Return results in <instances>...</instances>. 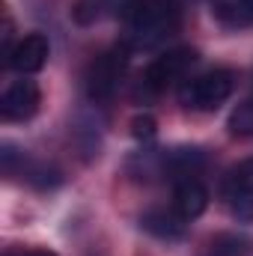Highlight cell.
<instances>
[{"instance_id": "obj_4", "label": "cell", "mask_w": 253, "mask_h": 256, "mask_svg": "<svg viewBox=\"0 0 253 256\" xmlns=\"http://www.w3.org/2000/svg\"><path fill=\"white\" fill-rule=\"evenodd\" d=\"M196 60H200V54L194 48H170V51H164L161 57H155L152 63L146 66V72L140 78V86L146 92H152V96L164 92L170 84L182 80Z\"/></svg>"}, {"instance_id": "obj_16", "label": "cell", "mask_w": 253, "mask_h": 256, "mask_svg": "<svg viewBox=\"0 0 253 256\" xmlns=\"http://www.w3.org/2000/svg\"><path fill=\"white\" fill-rule=\"evenodd\" d=\"M6 256H57L54 250H24V254H6Z\"/></svg>"}, {"instance_id": "obj_10", "label": "cell", "mask_w": 253, "mask_h": 256, "mask_svg": "<svg viewBox=\"0 0 253 256\" xmlns=\"http://www.w3.org/2000/svg\"><path fill=\"white\" fill-rule=\"evenodd\" d=\"M206 256H253V238L244 232H220L208 242Z\"/></svg>"}, {"instance_id": "obj_12", "label": "cell", "mask_w": 253, "mask_h": 256, "mask_svg": "<svg viewBox=\"0 0 253 256\" xmlns=\"http://www.w3.org/2000/svg\"><path fill=\"white\" fill-rule=\"evenodd\" d=\"M226 206L232 212V218L253 224V191H226Z\"/></svg>"}, {"instance_id": "obj_1", "label": "cell", "mask_w": 253, "mask_h": 256, "mask_svg": "<svg viewBox=\"0 0 253 256\" xmlns=\"http://www.w3.org/2000/svg\"><path fill=\"white\" fill-rule=\"evenodd\" d=\"M128 48H155L173 36L182 24V9L176 0H134L122 12Z\"/></svg>"}, {"instance_id": "obj_15", "label": "cell", "mask_w": 253, "mask_h": 256, "mask_svg": "<svg viewBox=\"0 0 253 256\" xmlns=\"http://www.w3.org/2000/svg\"><path fill=\"white\" fill-rule=\"evenodd\" d=\"M131 3H134V0H108V6H110L114 12H120V15L126 12L128 6H131Z\"/></svg>"}, {"instance_id": "obj_2", "label": "cell", "mask_w": 253, "mask_h": 256, "mask_svg": "<svg viewBox=\"0 0 253 256\" xmlns=\"http://www.w3.org/2000/svg\"><path fill=\"white\" fill-rule=\"evenodd\" d=\"M128 51L131 48L122 42V45L108 48L104 54H98L90 63L86 74H84V90H86L90 102L102 104V102H110L116 96V90H120V84L126 78V68H128Z\"/></svg>"}, {"instance_id": "obj_9", "label": "cell", "mask_w": 253, "mask_h": 256, "mask_svg": "<svg viewBox=\"0 0 253 256\" xmlns=\"http://www.w3.org/2000/svg\"><path fill=\"white\" fill-rule=\"evenodd\" d=\"M212 15L230 30L253 27V0H212Z\"/></svg>"}, {"instance_id": "obj_6", "label": "cell", "mask_w": 253, "mask_h": 256, "mask_svg": "<svg viewBox=\"0 0 253 256\" xmlns=\"http://www.w3.org/2000/svg\"><path fill=\"white\" fill-rule=\"evenodd\" d=\"M48 57H51L48 36H45V33H27V36H21V39L12 45V51L6 54V66H9L12 72H18V74H33V72L45 68Z\"/></svg>"}, {"instance_id": "obj_14", "label": "cell", "mask_w": 253, "mask_h": 256, "mask_svg": "<svg viewBox=\"0 0 253 256\" xmlns=\"http://www.w3.org/2000/svg\"><path fill=\"white\" fill-rule=\"evenodd\" d=\"M158 134V122H155V116H149V114H137L134 120H131V137L134 140H152Z\"/></svg>"}, {"instance_id": "obj_13", "label": "cell", "mask_w": 253, "mask_h": 256, "mask_svg": "<svg viewBox=\"0 0 253 256\" xmlns=\"http://www.w3.org/2000/svg\"><path fill=\"white\" fill-rule=\"evenodd\" d=\"M230 131L232 134H242V137H253V98L242 102L230 114Z\"/></svg>"}, {"instance_id": "obj_7", "label": "cell", "mask_w": 253, "mask_h": 256, "mask_svg": "<svg viewBox=\"0 0 253 256\" xmlns=\"http://www.w3.org/2000/svg\"><path fill=\"white\" fill-rule=\"evenodd\" d=\"M173 208L185 218L194 220L200 218L206 208H208V191L200 179H185V182H176L173 185Z\"/></svg>"}, {"instance_id": "obj_5", "label": "cell", "mask_w": 253, "mask_h": 256, "mask_svg": "<svg viewBox=\"0 0 253 256\" xmlns=\"http://www.w3.org/2000/svg\"><path fill=\"white\" fill-rule=\"evenodd\" d=\"M39 104H42V92H39L36 80L21 78V80H12L3 90V96H0V116L6 122H24V120L36 116Z\"/></svg>"}, {"instance_id": "obj_3", "label": "cell", "mask_w": 253, "mask_h": 256, "mask_svg": "<svg viewBox=\"0 0 253 256\" xmlns=\"http://www.w3.org/2000/svg\"><path fill=\"white\" fill-rule=\"evenodd\" d=\"M236 90V72L230 68H214L206 74H196L182 84L179 102L188 110H218Z\"/></svg>"}, {"instance_id": "obj_8", "label": "cell", "mask_w": 253, "mask_h": 256, "mask_svg": "<svg viewBox=\"0 0 253 256\" xmlns=\"http://www.w3.org/2000/svg\"><path fill=\"white\" fill-rule=\"evenodd\" d=\"M140 226L146 232H152L155 238H182L185 230H188V220L176 212V208H149L143 218H140Z\"/></svg>"}, {"instance_id": "obj_11", "label": "cell", "mask_w": 253, "mask_h": 256, "mask_svg": "<svg viewBox=\"0 0 253 256\" xmlns=\"http://www.w3.org/2000/svg\"><path fill=\"white\" fill-rule=\"evenodd\" d=\"M226 191H253V158H244L242 164H236L224 182V194Z\"/></svg>"}]
</instances>
